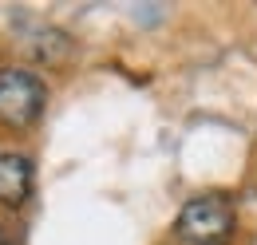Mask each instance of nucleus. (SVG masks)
<instances>
[{
    "label": "nucleus",
    "mask_w": 257,
    "mask_h": 245,
    "mask_svg": "<svg viewBox=\"0 0 257 245\" xmlns=\"http://www.w3.org/2000/svg\"><path fill=\"white\" fill-rule=\"evenodd\" d=\"M233 225H237V214H233V202L225 194L190 198L182 206L178 221H174L178 237L190 241V245H225L233 237Z\"/></svg>",
    "instance_id": "nucleus-1"
},
{
    "label": "nucleus",
    "mask_w": 257,
    "mask_h": 245,
    "mask_svg": "<svg viewBox=\"0 0 257 245\" xmlns=\"http://www.w3.org/2000/svg\"><path fill=\"white\" fill-rule=\"evenodd\" d=\"M48 87L44 79L24 71V67H4L0 71V122L12 131H28L44 115Z\"/></svg>",
    "instance_id": "nucleus-2"
},
{
    "label": "nucleus",
    "mask_w": 257,
    "mask_h": 245,
    "mask_svg": "<svg viewBox=\"0 0 257 245\" xmlns=\"http://www.w3.org/2000/svg\"><path fill=\"white\" fill-rule=\"evenodd\" d=\"M32 194V162L24 154H0V202L4 206H24Z\"/></svg>",
    "instance_id": "nucleus-3"
},
{
    "label": "nucleus",
    "mask_w": 257,
    "mask_h": 245,
    "mask_svg": "<svg viewBox=\"0 0 257 245\" xmlns=\"http://www.w3.org/2000/svg\"><path fill=\"white\" fill-rule=\"evenodd\" d=\"M0 245H24V237H20V233H12L8 225H0Z\"/></svg>",
    "instance_id": "nucleus-4"
}]
</instances>
